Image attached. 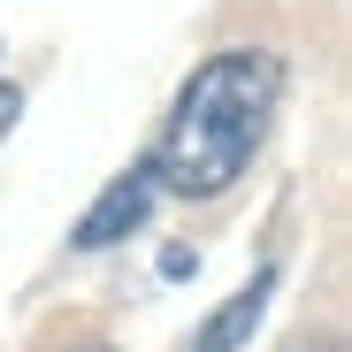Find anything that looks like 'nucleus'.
<instances>
[{
  "label": "nucleus",
  "mask_w": 352,
  "mask_h": 352,
  "mask_svg": "<svg viewBox=\"0 0 352 352\" xmlns=\"http://www.w3.org/2000/svg\"><path fill=\"white\" fill-rule=\"evenodd\" d=\"M283 352H344L337 337H299V344H283Z\"/></svg>",
  "instance_id": "6"
},
{
  "label": "nucleus",
  "mask_w": 352,
  "mask_h": 352,
  "mask_svg": "<svg viewBox=\"0 0 352 352\" xmlns=\"http://www.w3.org/2000/svg\"><path fill=\"white\" fill-rule=\"evenodd\" d=\"M283 100V69H276V54H214V62L192 69V85L176 92V115H168V131L153 146V184L168 192H184V199H214L230 192L245 176V161L261 153L268 138V115Z\"/></svg>",
  "instance_id": "1"
},
{
  "label": "nucleus",
  "mask_w": 352,
  "mask_h": 352,
  "mask_svg": "<svg viewBox=\"0 0 352 352\" xmlns=\"http://www.w3.org/2000/svg\"><path fill=\"white\" fill-rule=\"evenodd\" d=\"M268 299H276V268H261L245 291H230V299L192 329V344H184V352H245V337H253V322L268 314Z\"/></svg>",
  "instance_id": "3"
},
{
  "label": "nucleus",
  "mask_w": 352,
  "mask_h": 352,
  "mask_svg": "<svg viewBox=\"0 0 352 352\" xmlns=\"http://www.w3.org/2000/svg\"><path fill=\"white\" fill-rule=\"evenodd\" d=\"M146 214H153V168L138 161V168H123V176H115V184L85 207V222H77V238H69V245L100 253V245H115V238H131Z\"/></svg>",
  "instance_id": "2"
},
{
  "label": "nucleus",
  "mask_w": 352,
  "mask_h": 352,
  "mask_svg": "<svg viewBox=\"0 0 352 352\" xmlns=\"http://www.w3.org/2000/svg\"><path fill=\"white\" fill-rule=\"evenodd\" d=\"M192 268H199L192 245H168V253H161V276H192Z\"/></svg>",
  "instance_id": "4"
},
{
  "label": "nucleus",
  "mask_w": 352,
  "mask_h": 352,
  "mask_svg": "<svg viewBox=\"0 0 352 352\" xmlns=\"http://www.w3.org/2000/svg\"><path fill=\"white\" fill-rule=\"evenodd\" d=\"M16 115H23V100H16V85H0V138L16 131Z\"/></svg>",
  "instance_id": "5"
},
{
  "label": "nucleus",
  "mask_w": 352,
  "mask_h": 352,
  "mask_svg": "<svg viewBox=\"0 0 352 352\" xmlns=\"http://www.w3.org/2000/svg\"><path fill=\"white\" fill-rule=\"evenodd\" d=\"M69 352H115V344H69Z\"/></svg>",
  "instance_id": "7"
}]
</instances>
